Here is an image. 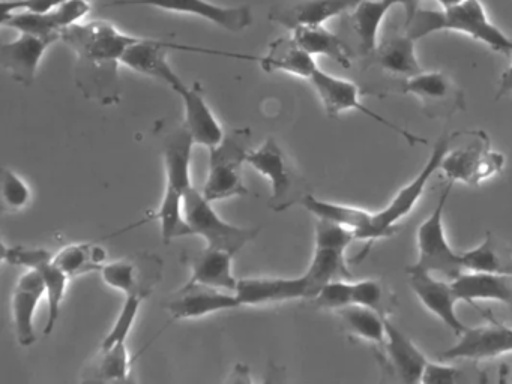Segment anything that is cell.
<instances>
[{"mask_svg":"<svg viewBox=\"0 0 512 384\" xmlns=\"http://www.w3.org/2000/svg\"><path fill=\"white\" fill-rule=\"evenodd\" d=\"M109 21L73 24L61 32V41L77 54L74 80L83 95L101 105L118 104L121 99L119 65L125 51L139 41Z\"/></svg>","mask_w":512,"mask_h":384,"instance_id":"obj_1","label":"cell"},{"mask_svg":"<svg viewBox=\"0 0 512 384\" xmlns=\"http://www.w3.org/2000/svg\"><path fill=\"white\" fill-rule=\"evenodd\" d=\"M404 24V32L416 42L433 33L451 30L464 33L475 41L488 45L497 53L512 56V39L491 23L484 5L479 0H464L455 8L439 11L419 8Z\"/></svg>","mask_w":512,"mask_h":384,"instance_id":"obj_2","label":"cell"},{"mask_svg":"<svg viewBox=\"0 0 512 384\" xmlns=\"http://www.w3.org/2000/svg\"><path fill=\"white\" fill-rule=\"evenodd\" d=\"M463 134V131L443 134L442 137L434 143L430 158L425 162L418 176H416L412 182L403 186L385 209L380 210V212H374L370 225L359 234L358 240L373 243L376 242V240L391 237L392 234L395 233L398 222L406 218V216H409L412 210L415 209L431 177H433V174L436 173L437 170H440V165H442L446 153L451 149L454 141Z\"/></svg>","mask_w":512,"mask_h":384,"instance_id":"obj_3","label":"cell"},{"mask_svg":"<svg viewBox=\"0 0 512 384\" xmlns=\"http://www.w3.org/2000/svg\"><path fill=\"white\" fill-rule=\"evenodd\" d=\"M250 146L251 131L245 128L224 134L221 143L209 149L208 179L202 189L209 201L214 203L248 194L242 180V165L247 162Z\"/></svg>","mask_w":512,"mask_h":384,"instance_id":"obj_4","label":"cell"},{"mask_svg":"<svg viewBox=\"0 0 512 384\" xmlns=\"http://www.w3.org/2000/svg\"><path fill=\"white\" fill-rule=\"evenodd\" d=\"M184 218L191 236L203 237L208 248L223 249L232 255L238 254L259 234V228L238 227L221 219L212 201L194 186L184 195Z\"/></svg>","mask_w":512,"mask_h":384,"instance_id":"obj_5","label":"cell"},{"mask_svg":"<svg viewBox=\"0 0 512 384\" xmlns=\"http://www.w3.org/2000/svg\"><path fill=\"white\" fill-rule=\"evenodd\" d=\"M247 162L271 182L269 207L275 212H284L311 194L307 180L292 167L283 149L274 137L266 138L259 149L248 153Z\"/></svg>","mask_w":512,"mask_h":384,"instance_id":"obj_6","label":"cell"},{"mask_svg":"<svg viewBox=\"0 0 512 384\" xmlns=\"http://www.w3.org/2000/svg\"><path fill=\"white\" fill-rule=\"evenodd\" d=\"M452 185H454L452 182L446 185L433 212L425 221H422L416 231L418 260L413 264L419 269L442 275L448 281H454L464 272L461 254L452 249L446 237L445 224H443V213H445Z\"/></svg>","mask_w":512,"mask_h":384,"instance_id":"obj_7","label":"cell"},{"mask_svg":"<svg viewBox=\"0 0 512 384\" xmlns=\"http://www.w3.org/2000/svg\"><path fill=\"white\" fill-rule=\"evenodd\" d=\"M353 240H356V234L350 228L326 219H317L313 260L304 273L310 284V300L328 282L352 278L344 255Z\"/></svg>","mask_w":512,"mask_h":384,"instance_id":"obj_8","label":"cell"},{"mask_svg":"<svg viewBox=\"0 0 512 384\" xmlns=\"http://www.w3.org/2000/svg\"><path fill=\"white\" fill-rule=\"evenodd\" d=\"M181 50L190 53L214 54V56L233 57V59L259 60V57L248 54L227 53V51L211 50V48L193 47V45L176 44V42L161 41L154 38H140L134 42L122 57V65L146 75L158 78L169 84L176 93H181L187 87L182 78L173 71L167 56L170 51Z\"/></svg>","mask_w":512,"mask_h":384,"instance_id":"obj_9","label":"cell"},{"mask_svg":"<svg viewBox=\"0 0 512 384\" xmlns=\"http://www.w3.org/2000/svg\"><path fill=\"white\" fill-rule=\"evenodd\" d=\"M505 167V155L491 149L490 137L484 131H472V141L463 147L449 149L440 170L449 182L478 186L493 179Z\"/></svg>","mask_w":512,"mask_h":384,"instance_id":"obj_10","label":"cell"},{"mask_svg":"<svg viewBox=\"0 0 512 384\" xmlns=\"http://www.w3.org/2000/svg\"><path fill=\"white\" fill-rule=\"evenodd\" d=\"M310 81L317 95H319L323 107H325L326 114L331 119H337L341 113H346V111H359L364 116L370 117L374 122L380 123V125L400 135L410 146L427 143L424 138L418 137L413 132L401 128L397 123L391 122L386 117L380 116V114L374 113L373 110L365 107L361 101V89H359L358 84L352 83L346 78L335 77V75L328 74V72H323L322 69H317Z\"/></svg>","mask_w":512,"mask_h":384,"instance_id":"obj_11","label":"cell"},{"mask_svg":"<svg viewBox=\"0 0 512 384\" xmlns=\"http://www.w3.org/2000/svg\"><path fill=\"white\" fill-rule=\"evenodd\" d=\"M484 312L488 323L485 326L467 327L466 332L460 335L457 344L443 351L445 360H466V362H479L484 359L512 354V327L500 323L497 318Z\"/></svg>","mask_w":512,"mask_h":384,"instance_id":"obj_12","label":"cell"},{"mask_svg":"<svg viewBox=\"0 0 512 384\" xmlns=\"http://www.w3.org/2000/svg\"><path fill=\"white\" fill-rule=\"evenodd\" d=\"M400 92L416 96L430 119H446L466 107L463 90L445 72L422 71L404 78Z\"/></svg>","mask_w":512,"mask_h":384,"instance_id":"obj_13","label":"cell"},{"mask_svg":"<svg viewBox=\"0 0 512 384\" xmlns=\"http://www.w3.org/2000/svg\"><path fill=\"white\" fill-rule=\"evenodd\" d=\"M133 5L152 6L176 14L194 15L235 33L244 32L253 24V11L250 6H223L209 0H116L107 6Z\"/></svg>","mask_w":512,"mask_h":384,"instance_id":"obj_14","label":"cell"},{"mask_svg":"<svg viewBox=\"0 0 512 384\" xmlns=\"http://www.w3.org/2000/svg\"><path fill=\"white\" fill-rule=\"evenodd\" d=\"M407 276H409V284L413 293L416 294L422 305L436 315L448 329H451L455 335L460 336L466 332L467 327L455 312L458 297L455 294L451 281L439 279L434 273L427 270L419 269V267H407Z\"/></svg>","mask_w":512,"mask_h":384,"instance_id":"obj_15","label":"cell"},{"mask_svg":"<svg viewBox=\"0 0 512 384\" xmlns=\"http://www.w3.org/2000/svg\"><path fill=\"white\" fill-rule=\"evenodd\" d=\"M167 309L173 320L200 318L212 312L241 308L238 296L232 291L217 290L206 285H187L176 291L173 299L167 300Z\"/></svg>","mask_w":512,"mask_h":384,"instance_id":"obj_16","label":"cell"},{"mask_svg":"<svg viewBox=\"0 0 512 384\" xmlns=\"http://www.w3.org/2000/svg\"><path fill=\"white\" fill-rule=\"evenodd\" d=\"M194 140L185 126L172 132L164 144L166 165V192L163 203L184 204V195L193 186L191 182V152Z\"/></svg>","mask_w":512,"mask_h":384,"instance_id":"obj_17","label":"cell"},{"mask_svg":"<svg viewBox=\"0 0 512 384\" xmlns=\"http://www.w3.org/2000/svg\"><path fill=\"white\" fill-rule=\"evenodd\" d=\"M56 41L59 39L20 33L19 38L0 47L2 68L7 69L17 83L31 86L37 78L38 68L47 48Z\"/></svg>","mask_w":512,"mask_h":384,"instance_id":"obj_18","label":"cell"},{"mask_svg":"<svg viewBox=\"0 0 512 384\" xmlns=\"http://www.w3.org/2000/svg\"><path fill=\"white\" fill-rule=\"evenodd\" d=\"M361 0H301L298 3H280L269 11V20L292 32L299 26L325 24L331 18L355 9Z\"/></svg>","mask_w":512,"mask_h":384,"instance_id":"obj_19","label":"cell"},{"mask_svg":"<svg viewBox=\"0 0 512 384\" xmlns=\"http://www.w3.org/2000/svg\"><path fill=\"white\" fill-rule=\"evenodd\" d=\"M44 294H46V281L37 269H28L14 288V329H16L17 341L22 347H31L37 341L35 311Z\"/></svg>","mask_w":512,"mask_h":384,"instance_id":"obj_20","label":"cell"},{"mask_svg":"<svg viewBox=\"0 0 512 384\" xmlns=\"http://www.w3.org/2000/svg\"><path fill=\"white\" fill-rule=\"evenodd\" d=\"M241 306L284 300L310 299V284L304 275L299 278H244L239 279L235 291Z\"/></svg>","mask_w":512,"mask_h":384,"instance_id":"obj_21","label":"cell"},{"mask_svg":"<svg viewBox=\"0 0 512 384\" xmlns=\"http://www.w3.org/2000/svg\"><path fill=\"white\" fill-rule=\"evenodd\" d=\"M385 330L386 341L383 348L391 372H394L403 383H421L422 374L428 363L427 357L389 317H385Z\"/></svg>","mask_w":512,"mask_h":384,"instance_id":"obj_22","label":"cell"},{"mask_svg":"<svg viewBox=\"0 0 512 384\" xmlns=\"http://www.w3.org/2000/svg\"><path fill=\"white\" fill-rule=\"evenodd\" d=\"M178 95L184 101V126L190 132L194 144H202V146H206L208 149L220 144L224 138V131L217 117L209 108L200 84L196 83L193 87L187 86Z\"/></svg>","mask_w":512,"mask_h":384,"instance_id":"obj_23","label":"cell"},{"mask_svg":"<svg viewBox=\"0 0 512 384\" xmlns=\"http://www.w3.org/2000/svg\"><path fill=\"white\" fill-rule=\"evenodd\" d=\"M452 282L458 300L476 306V300H494L512 308V273H481L464 270Z\"/></svg>","mask_w":512,"mask_h":384,"instance_id":"obj_24","label":"cell"},{"mask_svg":"<svg viewBox=\"0 0 512 384\" xmlns=\"http://www.w3.org/2000/svg\"><path fill=\"white\" fill-rule=\"evenodd\" d=\"M235 255L223 249L208 248L200 254L187 258L191 267V278L187 285H206L217 290L235 293L239 279L233 276L232 260Z\"/></svg>","mask_w":512,"mask_h":384,"instance_id":"obj_25","label":"cell"},{"mask_svg":"<svg viewBox=\"0 0 512 384\" xmlns=\"http://www.w3.org/2000/svg\"><path fill=\"white\" fill-rule=\"evenodd\" d=\"M259 63L263 71L268 74L283 71L296 77L308 78V80L319 69L313 54L304 50L293 36L272 41L269 44L268 53L259 57Z\"/></svg>","mask_w":512,"mask_h":384,"instance_id":"obj_26","label":"cell"},{"mask_svg":"<svg viewBox=\"0 0 512 384\" xmlns=\"http://www.w3.org/2000/svg\"><path fill=\"white\" fill-rule=\"evenodd\" d=\"M416 41L406 32L392 35L377 47L373 59L383 71L409 78L422 72L416 57Z\"/></svg>","mask_w":512,"mask_h":384,"instance_id":"obj_27","label":"cell"},{"mask_svg":"<svg viewBox=\"0 0 512 384\" xmlns=\"http://www.w3.org/2000/svg\"><path fill=\"white\" fill-rule=\"evenodd\" d=\"M292 36L304 50L313 56L329 57L343 68L352 66V51H350L349 45L331 30L326 29L323 24L296 27L292 30Z\"/></svg>","mask_w":512,"mask_h":384,"instance_id":"obj_28","label":"cell"},{"mask_svg":"<svg viewBox=\"0 0 512 384\" xmlns=\"http://www.w3.org/2000/svg\"><path fill=\"white\" fill-rule=\"evenodd\" d=\"M392 6L386 0H361L353 9V29L358 35L359 51L373 57L379 47V30Z\"/></svg>","mask_w":512,"mask_h":384,"instance_id":"obj_29","label":"cell"},{"mask_svg":"<svg viewBox=\"0 0 512 384\" xmlns=\"http://www.w3.org/2000/svg\"><path fill=\"white\" fill-rule=\"evenodd\" d=\"M466 272L512 273V254L493 233H487L476 248L461 254Z\"/></svg>","mask_w":512,"mask_h":384,"instance_id":"obj_30","label":"cell"},{"mask_svg":"<svg viewBox=\"0 0 512 384\" xmlns=\"http://www.w3.org/2000/svg\"><path fill=\"white\" fill-rule=\"evenodd\" d=\"M302 206L313 213L317 219H326V221L335 222L355 231L356 240L359 234L370 225L374 212L361 209V207L349 206V204L329 203V201L320 200L313 194H308L302 200Z\"/></svg>","mask_w":512,"mask_h":384,"instance_id":"obj_31","label":"cell"},{"mask_svg":"<svg viewBox=\"0 0 512 384\" xmlns=\"http://www.w3.org/2000/svg\"><path fill=\"white\" fill-rule=\"evenodd\" d=\"M106 258V249L98 243H74L59 251L53 257V263L64 270L68 278H76L103 269Z\"/></svg>","mask_w":512,"mask_h":384,"instance_id":"obj_32","label":"cell"},{"mask_svg":"<svg viewBox=\"0 0 512 384\" xmlns=\"http://www.w3.org/2000/svg\"><path fill=\"white\" fill-rule=\"evenodd\" d=\"M335 312L340 315L350 333L371 344L385 347V317L379 312L361 305L344 306Z\"/></svg>","mask_w":512,"mask_h":384,"instance_id":"obj_33","label":"cell"},{"mask_svg":"<svg viewBox=\"0 0 512 384\" xmlns=\"http://www.w3.org/2000/svg\"><path fill=\"white\" fill-rule=\"evenodd\" d=\"M131 359L127 344L118 342L112 347L101 350L97 360L86 369L88 381H127L130 375Z\"/></svg>","mask_w":512,"mask_h":384,"instance_id":"obj_34","label":"cell"},{"mask_svg":"<svg viewBox=\"0 0 512 384\" xmlns=\"http://www.w3.org/2000/svg\"><path fill=\"white\" fill-rule=\"evenodd\" d=\"M35 269L40 270L41 275L46 281L47 305H49V317H47L46 327H44V335H52L61 317L62 300L67 291L68 276L64 270L59 269L53 263V257L46 258L41 261Z\"/></svg>","mask_w":512,"mask_h":384,"instance_id":"obj_35","label":"cell"},{"mask_svg":"<svg viewBox=\"0 0 512 384\" xmlns=\"http://www.w3.org/2000/svg\"><path fill=\"white\" fill-rule=\"evenodd\" d=\"M2 24L17 30L19 33L47 36V38H56L61 41L62 26L59 23L55 9L52 12H46V14H38V12L2 14Z\"/></svg>","mask_w":512,"mask_h":384,"instance_id":"obj_36","label":"cell"},{"mask_svg":"<svg viewBox=\"0 0 512 384\" xmlns=\"http://www.w3.org/2000/svg\"><path fill=\"white\" fill-rule=\"evenodd\" d=\"M152 293V288L143 287L125 294V302L122 305L121 312H119L118 320L113 324L112 330L109 335L104 338L101 344V350L112 347L118 342H127L128 335L133 329L134 321L139 315L140 306L148 299L149 294Z\"/></svg>","mask_w":512,"mask_h":384,"instance_id":"obj_37","label":"cell"},{"mask_svg":"<svg viewBox=\"0 0 512 384\" xmlns=\"http://www.w3.org/2000/svg\"><path fill=\"white\" fill-rule=\"evenodd\" d=\"M487 380L481 371L476 368L475 362L472 365L457 366L449 363H434L428 360L422 374V384H463V383H484Z\"/></svg>","mask_w":512,"mask_h":384,"instance_id":"obj_38","label":"cell"},{"mask_svg":"<svg viewBox=\"0 0 512 384\" xmlns=\"http://www.w3.org/2000/svg\"><path fill=\"white\" fill-rule=\"evenodd\" d=\"M352 305L367 306L379 312L382 317L391 315V302L389 294L383 288L382 282L368 278L353 282Z\"/></svg>","mask_w":512,"mask_h":384,"instance_id":"obj_39","label":"cell"},{"mask_svg":"<svg viewBox=\"0 0 512 384\" xmlns=\"http://www.w3.org/2000/svg\"><path fill=\"white\" fill-rule=\"evenodd\" d=\"M352 299L353 282H349V279H337L323 285L322 290L311 300L317 308L338 311L344 306L352 305Z\"/></svg>","mask_w":512,"mask_h":384,"instance_id":"obj_40","label":"cell"},{"mask_svg":"<svg viewBox=\"0 0 512 384\" xmlns=\"http://www.w3.org/2000/svg\"><path fill=\"white\" fill-rule=\"evenodd\" d=\"M2 198L8 209L17 212L28 206L31 201V189L23 182L22 177L14 171L4 170L2 173Z\"/></svg>","mask_w":512,"mask_h":384,"instance_id":"obj_41","label":"cell"},{"mask_svg":"<svg viewBox=\"0 0 512 384\" xmlns=\"http://www.w3.org/2000/svg\"><path fill=\"white\" fill-rule=\"evenodd\" d=\"M2 257L11 266H23L28 269H35L41 261L52 257L49 251L41 248H29V246H7L4 245Z\"/></svg>","mask_w":512,"mask_h":384,"instance_id":"obj_42","label":"cell"},{"mask_svg":"<svg viewBox=\"0 0 512 384\" xmlns=\"http://www.w3.org/2000/svg\"><path fill=\"white\" fill-rule=\"evenodd\" d=\"M55 12L64 30L83 20L91 12V3L88 0H65Z\"/></svg>","mask_w":512,"mask_h":384,"instance_id":"obj_43","label":"cell"},{"mask_svg":"<svg viewBox=\"0 0 512 384\" xmlns=\"http://www.w3.org/2000/svg\"><path fill=\"white\" fill-rule=\"evenodd\" d=\"M65 0H2V14L10 12H38L46 14L58 8Z\"/></svg>","mask_w":512,"mask_h":384,"instance_id":"obj_44","label":"cell"},{"mask_svg":"<svg viewBox=\"0 0 512 384\" xmlns=\"http://www.w3.org/2000/svg\"><path fill=\"white\" fill-rule=\"evenodd\" d=\"M389 5L394 8V6H403L404 12H406V21H409L410 18L413 17L416 11L419 9V2L421 0H386ZM404 21V23H406Z\"/></svg>","mask_w":512,"mask_h":384,"instance_id":"obj_45","label":"cell"},{"mask_svg":"<svg viewBox=\"0 0 512 384\" xmlns=\"http://www.w3.org/2000/svg\"><path fill=\"white\" fill-rule=\"evenodd\" d=\"M509 93H512V63L511 66L503 72L502 77H500L497 99L509 95Z\"/></svg>","mask_w":512,"mask_h":384,"instance_id":"obj_46","label":"cell"},{"mask_svg":"<svg viewBox=\"0 0 512 384\" xmlns=\"http://www.w3.org/2000/svg\"><path fill=\"white\" fill-rule=\"evenodd\" d=\"M436 2L439 3L440 9H451L461 5L464 0H436Z\"/></svg>","mask_w":512,"mask_h":384,"instance_id":"obj_47","label":"cell"},{"mask_svg":"<svg viewBox=\"0 0 512 384\" xmlns=\"http://www.w3.org/2000/svg\"><path fill=\"white\" fill-rule=\"evenodd\" d=\"M502 378H500V381H503V383H509V381H512V369H509V372H506L505 369L502 368Z\"/></svg>","mask_w":512,"mask_h":384,"instance_id":"obj_48","label":"cell"}]
</instances>
